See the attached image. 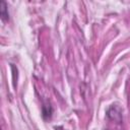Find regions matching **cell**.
Listing matches in <instances>:
<instances>
[{
  "instance_id": "cell-1",
  "label": "cell",
  "mask_w": 130,
  "mask_h": 130,
  "mask_svg": "<svg viewBox=\"0 0 130 130\" xmlns=\"http://www.w3.org/2000/svg\"><path fill=\"white\" fill-rule=\"evenodd\" d=\"M0 15H1V19L3 21H6V20L9 19V13H8V10H7L6 3L4 1L0 2Z\"/></svg>"
}]
</instances>
